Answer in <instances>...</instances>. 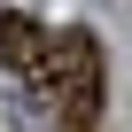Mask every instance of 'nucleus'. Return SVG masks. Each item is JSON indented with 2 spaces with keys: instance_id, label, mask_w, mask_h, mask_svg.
I'll list each match as a JSON object with an SVG mask.
<instances>
[{
  "instance_id": "nucleus-1",
  "label": "nucleus",
  "mask_w": 132,
  "mask_h": 132,
  "mask_svg": "<svg viewBox=\"0 0 132 132\" xmlns=\"http://www.w3.org/2000/svg\"><path fill=\"white\" fill-rule=\"evenodd\" d=\"M0 70L16 86H31V93H47V78H54V31H39L31 16H0Z\"/></svg>"
}]
</instances>
